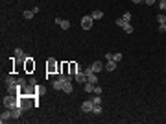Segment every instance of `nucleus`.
Listing matches in <instances>:
<instances>
[{
	"mask_svg": "<svg viewBox=\"0 0 166 124\" xmlns=\"http://www.w3.org/2000/svg\"><path fill=\"white\" fill-rule=\"evenodd\" d=\"M87 82L92 83V85H96V83H98V76L94 74V72H92V74H87Z\"/></svg>",
	"mask_w": 166,
	"mask_h": 124,
	"instance_id": "4468645a",
	"label": "nucleus"
},
{
	"mask_svg": "<svg viewBox=\"0 0 166 124\" xmlns=\"http://www.w3.org/2000/svg\"><path fill=\"white\" fill-rule=\"evenodd\" d=\"M55 22H57V24L61 26L63 30H68V28H70V22H68V21H63V19H55Z\"/></svg>",
	"mask_w": 166,
	"mask_h": 124,
	"instance_id": "9b49d317",
	"label": "nucleus"
},
{
	"mask_svg": "<svg viewBox=\"0 0 166 124\" xmlns=\"http://www.w3.org/2000/svg\"><path fill=\"white\" fill-rule=\"evenodd\" d=\"M13 119V115H11V109H7V107H4L2 115H0V122H7Z\"/></svg>",
	"mask_w": 166,
	"mask_h": 124,
	"instance_id": "0eeeda50",
	"label": "nucleus"
},
{
	"mask_svg": "<svg viewBox=\"0 0 166 124\" xmlns=\"http://www.w3.org/2000/svg\"><path fill=\"white\" fill-rule=\"evenodd\" d=\"M116 24H118V26H120V28H122V26H124V24H127V22H125L124 19H118V21H116Z\"/></svg>",
	"mask_w": 166,
	"mask_h": 124,
	"instance_id": "a878e982",
	"label": "nucleus"
},
{
	"mask_svg": "<svg viewBox=\"0 0 166 124\" xmlns=\"http://www.w3.org/2000/svg\"><path fill=\"white\" fill-rule=\"evenodd\" d=\"M22 15H24V19H31V17H33V11L26 9V11H24V13H22Z\"/></svg>",
	"mask_w": 166,
	"mask_h": 124,
	"instance_id": "412c9836",
	"label": "nucleus"
},
{
	"mask_svg": "<svg viewBox=\"0 0 166 124\" xmlns=\"http://www.w3.org/2000/svg\"><path fill=\"white\" fill-rule=\"evenodd\" d=\"M113 61H122V54H113Z\"/></svg>",
	"mask_w": 166,
	"mask_h": 124,
	"instance_id": "b1692460",
	"label": "nucleus"
},
{
	"mask_svg": "<svg viewBox=\"0 0 166 124\" xmlns=\"http://www.w3.org/2000/svg\"><path fill=\"white\" fill-rule=\"evenodd\" d=\"M105 69H107L109 72H113L114 69H116V61H113V59H109L107 63H105Z\"/></svg>",
	"mask_w": 166,
	"mask_h": 124,
	"instance_id": "ddd939ff",
	"label": "nucleus"
},
{
	"mask_svg": "<svg viewBox=\"0 0 166 124\" xmlns=\"http://www.w3.org/2000/svg\"><path fill=\"white\" fill-rule=\"evenodd\" d=\"M90 17H92L94 21H100V19L104 17V13H102L100 9H94V11H92V15H90Z\"/></svg>",
	"mask_w": 166,
	"mask_h": 124,
	"instance_id": "2eb2a0df",
	"label": "nucleus"
},
{
	"mask_svg": "<svg viewBox=\"0 0 166 124\" xmlns=\"http://www.w3.org/2000/svg\"><path fill=\"white\" fill-rule=\"evenodd\" d=\"M122 19H124L125 22H129V21H131V13H129V11H127V13H124V15H122Z\"/></svg>",
	"mask_w": 166,
	"mask_h": 124,
	"instance_id": "5701e85b",
	"label": "nucleus"
},
{
	"mask_svg": "<svg viewBox=\"0 0 166 124\" xmlns=\"http://www.w3.org/2000/svg\"><path fill=\"white\" fill-rule=\"evenodd\" d=\"M83 72H85V74H92L94 71H92V67H87V69H85V71H83Z\"/></svg>",
	"mask_w": 166,
	"mask_h": 124,
	"instance_id": "cd10ccee",
	"label": "nucleus"
},
{
	"mask_svg": "<svg viewBox=\"0 0 166 124\" xmlns=\"http://www.w3.org/2000/svg\"><path fill=\"white\" fill-rule=\"evenodd\" d=\"M105 59H107V61H109V59H113V54L107 52V54H105Z\"/></svg>",
	"mask_w": 166,
	"mask_h": 124,
	"instance_id": "7c9ffc66",
	"label": "nucleus"
},
{
	"mask_svg": "<svg viewBox=\"0 0 166 124\" xmlns=\"http://www.w3.org/2000/svg\"><path fill=\"white\" fill-rule=\"evenodd\" d=\"M22 111H24V109H22L21 106L13 107V109H11V115H13V119H19V117H21V113H22Z\"/></svg>",
	"mask_w": 166,
	"mask_h": 124,
	"instance_id": "f8f14e48",
	"label": "nucleus"
},
{
	"mask_svg": "<svg viewBox=\"0 0 166 124\" xmlns=\"http://www.w3.org/2000/svg\"><path fill=\"white\" fill-rule=\"evenodd\" d=\"M59 74H70V61L59 63Z\"/></svg>",
	"mask_w": 166,
	"mask_h": 124,
	"instance_id": "39448f33",
	"label": "nucleus"
},
{
	"mask_svg": "<svg viewBox=\"0 0 166 124\" xmlns=\"http://www.w3.org/2000/svg\"><path fill=\"white\" fill-rule=\"evenodd\" d=\"M85 91H87V93H92V91H94V85L87 82V83H85Z\"/></svg>",
	"mask_w": 166,
	"mask_h": 124,
	"instance_id": "6ab92c4d",
	"label": "nucleus"
},
{
	"mask_svg": "<svg viewBox=\"0 0 166 124\" xmlns=\"http://www.w3.org/2000/svg\"><path fill=\"white\" fill-rule=\"evenodd\" d=\"M24 71L28 72V74L35 71V61H33V57H24Z\"/></svg>",
	"mask_w": 166,
	"mask_h": 124,
	"instance_id": "7ed1b4c3",
	"label": "nucleus"
},
{
	"mask_svg": "<svg viewBox=\"0 0 166 124\" xmlns=\"http://www.w3.org/2000/svg\"><path fill=\"white\" fill-rule=\"evenodd\" d=\"M92 113L102 115V104H94V107H92Z\"/></svg>",
	"mask_w": 166,
	"mask_h": 124,
	"instance_id": "dca6fc26",
	"label": "nucleus"
},
{
	"mask_svg": "<svg viewBox=\"0 0 166 124\" xmlns=\"http://www.w3.org/2000/svg\"><path fill=\"white\" fill-rule=\"evenodd\" d=\"M19 85H21V87H26V80L24 78H19Z\"/></svg>",
	"mask_w": 166,
	"mask_h": 124,
	"instance_id": "bb28decb",
	"label": "nucleus"
},
{
	"mask_svg": "<svg viewBox=\"0 0 166 124\" xmlns=\"http://www.w3.org/2000/svg\"><path fill=\"white\" fill-rule=\"evenodd\" d=\"M92 107H94V102H92V100H85V102L81 104V111H83V113H90V111H92Z\"/></svg>",
	"mask_w": 166,
	"mask_h": 124,
	"instance_id": "423d86ee",
	"label": "nucleus"
},
{
	"mask_svg": "<svg viewBox=\"0 0 166 124\" xmlns=\"http://www.w3.org/2000/svg\"><path fill=\"white\" fill-rule=\"evenodd\" d=\"M92 102H94V104H102V98H100V95H96V96H94V98H92Z\"/></svg>",
	"mask_w": 166,
	"mask_h": 124,
	"instance_id": "393cba45",
	"label": "nucleus"
},
{
	"mask_svg": "<svg viewBox=\"0 0 166 124\" xmlns=\"http://www.w3.org/2000/svg\"><path fill=\"white\" fill-rule=\"evenodd\" d=\"M46 72H48V74L59 72V63L54 59V57H48V61H46Z\"/></svg>",
	"mask_w": 166,
	"mask_h": 124,
	"instance_id": "f03ea898",
	"label": "nucleus"
},
{
	"mask_svg": "<svg viewBox=\"0 0 166 124\" xmlns=\"http://www.w3.org/2000/svg\"><path fill=\"white\" fill-rule=\"evenodd\" d=\"M159 6H161V9H166V0H161Z\"/></svg>",
	"mask_w": 166,
	"mask_h": 124,
	"instance_id": "c85d7f7f",
	"label": "nucleus"
},
{
	"mask_svg": "<svg viewBox=\"0 0 166 124\" xmlns=\"http://www.w3.org/2000/svg\"><path fill=\"white\" fill-rule=\"evenodd\" d=\"M74 78H76V82L78 83H87V74H85V72H76V76H74Z\"/></svg>",
	"mask_w": 166,
	"mask_h": 124,
	"instance_id": "1a4fd4ad",
	"label": "nucleus"
},
{
	"mask_svg": "<svg viewBox=\"0 0 166 124\" xmlns=\"http://www.w3.org/2000/svg\"><path fill=\"white\" fill-rule=\"evenodd\" d=\"M80 71H81V65L76 63V61H70V74L76 76V72H80Z\"/></svg>",
	"mask_w": 166,
	"mask_h": 124,
	"instance_id": "6e6552de",
	"label": "nucleus"
},
{
	"mask_svg": "<svg viewBox=\"0 0 166 124\" xmlns=\"http://www.w3.org/2000/svg\"><path fill=\"white\" fill-rule=\"evenodd\" d=\"M159 32H163V33L166 32V24H159Z\"/></svg>",
	"mask_w": 166,
	"mask_h": 124,
	"instance_id": "c756f323",
	"label": "nucleus"
},
{
	"mask_svg": "<svg viewBox=\"0 0 166 124\" xmlns=\"http://www.w3.org/2000/svg\"><path fill=\"white\" fill-rule=\"evenodd\" d=\"M90 67H92V71H94V72H100L102 69H105V65L102 63V61H94V63L90 65Z\"/></svg>",
	"mask_w": 166,
	"mask_h": 124,
	"instance_id": "9d476101",
	"label": "nucleus"
},
{
	"mask_svg": "<svg viewBox=\"0 0 166 124\" xmlns=\"http://www.w3.org/2000/svg\"><path fill=\"white\" fill-rule=\"evenodd\" d=\"M133 4H140V2H144V0H131Z\"/></svg>",
	"mask_w": 166,
	"mask_h": 124,
	"instance_id": "473e14b6",
	"label": "nucleus"
},
{
	"mask_svg": "<svg viewBox=\"0 0 166 124\" xmlns=\"http://www.w3.org/2000/svg\"><path fill=\"white\" fill-rule=\"evenodd\" d=\"M15 57H19V59H24V52H22L21 48H17V50H15Z\"/></svg>",
	"mask_w": 166,
	"mask_h": 124,
	"instance_id": "a211bd4d",
	"label": "nucleus"
},
{
	"mask_svg": "<svg viewBox=\"0 0 166 124\" xmlns=\"http://www.w3.org/2000/svg\"><path fill=\"white\" fill-rule=\"evenodd\" d=\"M92 21H94V19L90 17V15L83 17V19H81V28H83V30H92Z\"/></svg>",
	"mask_w": 166,
	"mask_h": 124,
	"instance_id": "20e7f679",
	"label": "nucleus"
},
{
	"mask_svg": "<svg viewBox=\"0 0 166 124\" xmlns=\"http://www.w3.org/2000/svg\"><path fill=\"white\" fill-rule=\"evenodd\" d=\"M157 21H159V24H166V15H159Z\"/></svg>",
	"mask_w": 166,
	"mask_h": 124,
	"instance_id": "aec40b11",
	"label": "nucleus"
},
{
	"mask_svg": "<svg viewBox=\"0 0 166 124\" xmlns=\"http://www.w3.org/2000/svg\"><path fill=\"white\" fill-rule=\"evenodd\" d=\"M19 106V96L15 95H7L6 98H4V107H7V109H13V107Z\"/></svg>",
	"mask_w": 166,
	"mask_h": 124,
	"instance_id": "f257e3e1",
	"label": "nucleus"
},
{
	"mask_svg": "<svg viewBox=\"0 0 166 124\" xmlns=\"http://www.w3.org/2000/svg\"><path fill=\"white\" fill-rule=\"evenodd\" d=\"M144 2H146V4H148V6H151V4H153V2H155V0H144Z\"/></svg>",
	"mask_w": 166,
	"mask_h": 124,
	"instance_id": "2f4dec72",
	"label": "nucleus"
},
{
	"mask_svg": "<svg viewBox=\"0 0 166 124\" xmlns=\"http://www.w3.org/2000/svg\"><path fill=\"white\" fill-rule=\"evenodd\" d=\"M122 30H124L125 33H131V32H133V26H131V24H129V22H127V24H124V26H122Z\"/></svg>",
	"mask_w": 166,
	"mask_h": 124,
	"instance_id": "f3484780",
	"label": "nucleus"
},
{
	"mask_svg": "<svg viewBox=\"0 0 166 124\" xmlns=\"http://www.w3.org/2000/svg\"><path fill=\"white\" fill-rule=\"evenodd\" d=\"M92 93H94V95H102V87L96 83V85H94V91H92Z\"/></svg>",
	"mask_w": 166,
	"mask_h": 124,
	"instance_id": "4be33fe9",
	"label": "nucleus"
}]
</instances>
